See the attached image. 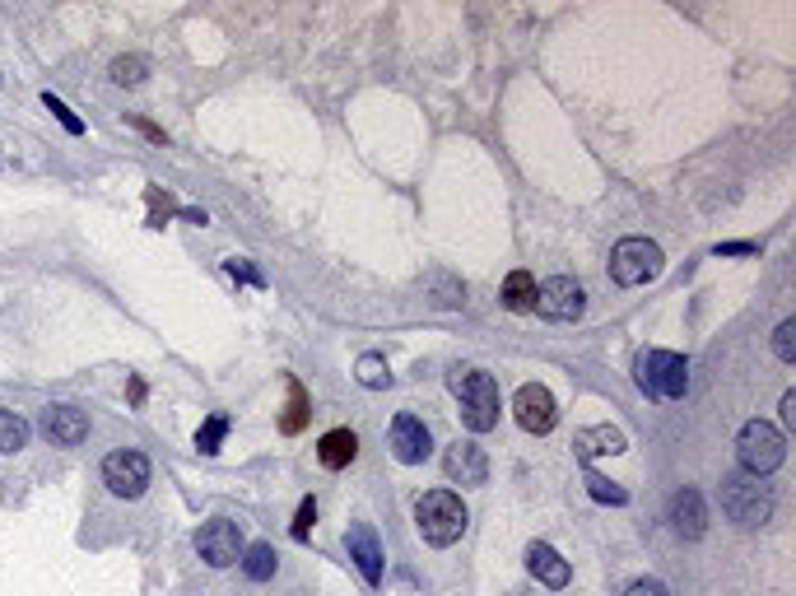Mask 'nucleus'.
<instances>
[{
  "label": "nucleus",
  "instance_id": "nucleus-11",
  "mask_svg": "<svg viewBox=\"0 0 796 596\" xmlns=\"http://www.w3.org/2000/svg\"><path fill=\"white\" fill-rule=\"evenodd\" d=\"M387 443H392V457L401 461V466H419V461H429V452H433L429 424L419 420V415H410V410L392 420V434H387Z\"/></svg>",
  "mask_w": 796,
  "mask_h": 596
},
{
  "label": "nucleus",
  "instance_id": "nucleus-31",
  "mask_svg": "<svg viewBox=\"0 0 796 596\" xmlns=\"http://www.w3.org/2000/svg\"><path fill=\"white\" fill-rule=\"evenodd\" d=\"M624 596H666V583H657V578H638V583L624 587Z\"/></svg>",
  "mask_w": 796,
  "mask_h": 596
},
{
  "label": "nucleus",
  "instance_id": "nucleus-2",
  "mask_svg": "<svg viewBox=\"0 0 796 596\" xmlns=\"http://www.w3.org/2000/svg\"><path fill=\"white\" fill-rule=\"evenodd\" d=\"M466 522H471V513H466V503H461L452 489H429V494H419L415 527H419V536H424V545L443 550V545L461 541Z\"/></svg>",
  "mask_w": 796,
  "mask_h": 596
},
{
  "label": "nucleus",
  "instance_id": "nucleus-3",
  "mask_svg": "<svg viewBox=\"0 0 796 596\" xmlns=\"http://www.w3.org/2000/svg\"><path fill=\"white\" fill-rule=\"evenodd\" d=\"M634 382L652 401H680L689 392V364L671 350H643L634 364Z\"/></svg>",
  "mask_w": 796,
  "mask_h": 596
},
{
  "label": "nucleus",
  "instance_id": "nucleus-26",
  "mask_svg": "<svg viewBox=\"0 0 796 596\" xmlns=\"http://www.w3.org/2000/svg\"><path fill=\"white\" fill-rule=\"evenodd\" d=\"M359 382H364V387H373V392H378V387H392L387 359H378V354H364V359H359Z\"/></svg>",
  "mask_w": 796,
  "mask_h": 596
},
{
  "label": "nucleus",
  "instance_id": "nucleus-33",
  "mask_svg": "<svg viewBox=\"0 0 796 596\" xmlns=\"http://www.w3.org/2000/svg\"><path fill=\"white\" fill-rule=\"evenodd\" d=\"M131 126H135V131H145L149 140H159V145H163V131H159L154 122H145V117H131Z\"/></svg>",
  "mask_w": 796,
  "mask_h": 596
},
{
  "label": "nucleus",
  "instance_id": "nucleus-25",
  "mask_svg": "<svg viewBox=\"0 0 796 596\" xmlns=\"http://www.w3.org/2000/svg\"><path fill=\"white\" fill-rule=\"evenodd\" d=\"M587 494H592L596 503H615V508H624V503H629V494H624L620 485H610L606 475H596L592 466H587Z\"/></svg>",
  "mask_w": 796,
  "mask_h": 596
},
{
  "label": "nucleus",
  "instance_id": "nucleus-34",
  "mask_svg": "<svg viewBox=\"0 0 796 596\" xmlns=\"http://www.w3.org/2000/svg\"><path fill=\"white\" fill-rule=\"evenodd\" d=\"M783 424H787V429L796 424V392H787V396H783Z\"/></svg>",
  "mask_w": 796,
  "mask_h": 596
},
{
  "label": "nucleus",
  "instance_id": "nucleus-1",
  "mask_svg": "<svg viewBox=\"0 0 796 596\" xmlns=\"http://www.w3.org/2000/svg\"><path fill=\"white\" fill-rule=\"evenodd\" d=\"M447 387L461 401V420L471 434H489L499 424V382L489 378L485 368H452Z\"/></svg>",
  "mask_w": 796,
  "mask_h": 596
},
{
  "label": "nucleus",
  "instance_id": "nucleus-30",
  "mask_svg": "<svg viewBox=\"0 0 796 596\" xmlns=\"http://www.w3.org/2000/svg\"><path fill=\"white\" fill-rule=\"evenodd\" d=\"M312 522H317V499H303L298 503V517H294V541H308Z\"/></svg>",
  "mask_w": 796,
  "mask_h": 596
},
{
  "label": "nucleus",
  "instance_id": "nucleus-15",
  "mask_svg": "<svg viewBox=\"0 0 796 596\" xmlns=\"http://www.w3.org/2000/svg\"><path fill=\"white\" fill-rule=\"evenodd\" d=\"M527 569H531V578H540V583L550 587V592H564L568 583H573V569H568V559L554 550V545H545V541H536L527 550Z\"/></svg>",
  "mask_w": 796,
  "mask_h": 596
},
{
  "label": "nucleus",
  "instance_id": "nucleus-20",
  "mask_svg": "<svg viewBox=\"0 0 796 596\" xmlns=\"http://www.w3.org/2000/svg\"><path fill=\"white\" fill-rule=\"evenodd\" d=\"M284 392H289V410H284L280 429L284 434H303V424H308V392H303L298 378H284Z\"/></svg>",
  "mask_w": 796,
  "mask_h": 596
},
{
  "label": "nucleus",
  "instance_id": "nucleus-8",
  "mask_svg": "<svg viewBox=\"0 0 796 596\" xmlns=\"http://www.w3.org/2000/svg\"><path fill=\"white\" fill-rule=\"evenodd\" d=\"M587 298H582V285L568 280V275H554L545 285H536V312L550 317V322H578Z\"/></svg>",
  "mask_w": 796,
  "mask_h": 596
},
{
  "label": "nucleus",
  "instance_id": "nucleus-12",
  "mask_svg": "<svg viewBox=\"0 0 796 596\" xmlns=\"http://www.w3.org/2000/svg\"><path fill=\"white\" fill-rule=\"evenodd\" d=\"M345 550H350V559L359 564L364 583L368 587H382V545H378V531L368 527V522H350V531H345Z\"/></svg>",
  "mask_w": 796,
  "mask_h": 596
},
{
  "label": "nucleus",
  "instance_id": "nucleus-19",
  "mask_svg": "<svg viewBox=\"0 0 796 596\" xmlns=\"http://www.w3.org/2000/svg\"><path fill=\"white\" fill-rule=\"evenodd\" d=\"M503 308L508 312H531L536 308V275L531 271H513L503 280Z\"/></svg>",
  "mask_w": 796,
  "mask_h": 596
},
{
  "label": "nucleus",
  "instance_id": "nucleus-10",
  "mask_svg": "<svg viewBox=\"0 0 796 596\" xmlns=\"http://www.w3.org/2000/svg\"><path fill=\"white\" fill-rule=\"evenodd\" d=\"M196 550H201V559L210 569H229V564L243 559V536H238L233 522L215 517V522H205V527L196 531Z\"/></svg>",
  "mask_w": 796,
  "mask_h": 596
},
{
  "label": "nucleus",
  "instance_id": "nucleus-7",
  "mask_svg": "<svg viewBox=\"0 0 796 596\" xmlns=\"http://www.w3.org/2000/svg\"><path fill=\"white\" fill-rule=\"evenodd\" d=\"M103 485L117 494V499H140L149 489V457L135 452V447H117L103 457Z\"/></svg>",
  "mask_w": 796,
  "mask_h": 596
},
{
  "label": "nucleus",
  "instance_id": "nucleus-24",
  "mask_svg": "<svg viewBox=\"0 0 796 596\" xmlns=\"http://www.w3.org/2000/svg\"><path fill=\"white\" fill-rule=\"evenodd\" d=\"M224 434H229V415H210V420L196 429V452H205V457H215L219 443H224Z\"/></svg>",
  "mask_w": 796,
  "mask_h": 596
},
{
  "label": "nucleus",
  "instance_id": "nucleus-13",
  "mask_svg": "<svg viewBox=\"0 0 796 596\" xmlns=\"http://www.w3.org/2000/svg\"><path fill=\"white\" fill-rule=\"evenodd\" d=\"M38 429L61 447H80L84 438H89V415L75 406H47L38 415Z\"/></svg>",
  "mask_w": 796,
  "mask_h": 596
},
{
  "label": "nucleus",
  "instance_id": "nucleus-28",
  "mask_svg": "<svg viewBox=\"0 0 796 596\" xmlns=\"http://www.w3.org/2000/svg\"><path fill=\"white\" fill-rule=\"evenodd\" d=\"M42 103H47V108L56 112V122L66 126L70 136H84V122H80V117H75V112H70V108H66V103H61V98H56V94H42Z\"/></svg>",
  "mask_w": 796,
  "mask_h": 596
},
{
  "label": "nucleus",
  "instance_id": "nucleus-18",
  "mask_svg": "<svg viewBox=\"0 0 796 596\" xmlns=\"http://www.w3.org/2000/svg\"><path fill=\"white\" fill-rule=\"evenodd\" d=\"M624 434L620 429H610V424H596V429H582L578 434V452L582 457H615V452H624Z\"/></svg>",
  "mask_w": 796,
  "mask_h": 596
},
{
  "label": "nucleus",
  "instance_id": "nucleus-27",
  "mask_svg": "<svg viewBox=\"0 0 796 596\" xmlns=\"http://www.w3.org/2000/svg\"><path fill=\"white\" fill-rule=\"evenodd\" d=\"M792 336H796V322H792V317H787V322L778 326V331H773V354H778L783 364H792V359H796V345H792Z\"/></svg>",
  "mask_w": 796,
  "mask_h": 596
},
{
  "label": "nucleus",
  "instance_id": "nucleus-14",
  "mask_svg": "<svg viewBox=\"0 0 796 596\" xmlns=\"http://www.w3.org/2000/svg\"><path fill=\"white\" fill-rule=\"evenodd\" d=\"M443 471H447V480H457V485H485V480H489V457H485V447L461 443V438H457V443L447 447Z\"/></svg>",
  "mask_w": 796,
  "mask_h": 596
},
{
  "label": "nucleus",
  "instance_id": "nucleus-5",
  "mask_svg": "<svg viewBox=\"0 0 796 596\" xmlns=\"http://www.w3.org/2000/svg\"><path fill=\"white\" fill-rule=\"evenodd\" d=\"M657 271H662V247L652 238H620L615 252H610V280L624 289L648 285Z\"/></svg>",
  "mask_w": 796,
  "mask_h": 596
},
{
  "label": "nucleus",
  "instance_id": "nucleus-4",
  "mask_svg": "<svg viewBox=\"0 0 796 596\" xmlns=\"http://www.w3.org/2000/svg\"><path fill=\"white\" fill-rule=\"evenodd\" d=\"M736 457H741L745 475L764 480V475H773L787 461V438L778 434L769 420H750L741 429V438H736Z\"/></svg>",
  "mask_w": 796,
  "mask_h": 596
},
{
  "label": "nucleus",
  "instance_id": "nucleus-29",
  "mask_svg": "<svg viewBox=\"0 0 796 596\" xmlns=\"http://www.w3.org/2000/svg\"><path fill=\"white\" fill-rule=\"evenodd\" d=\"M224 271H229V275H233V280H247V285H257V289H261V285H266V275H261V271H257V266H247V261H243V257H229V261H224Z\"/></svg>",
  "mask_w": 796,
  "mask_h": 596
},
{
  "label": "nucleus",
  "instance_id": "nucleus-16",
  "mask_svg": "<svg viewBox=\"0 0 796 596\" xmlns=\"http://www.w3.org/2000/svg\"><path fill=\"white\" fill-rule=\"evenodd\" d=\"M671 522L675 531L685 536V541H699L703 531H708V508H703V494L699 489H680L671 499Z\"/></svg>",
  "mask_w": 796,
  "mask_h": 596
},
{
  "label": "nucleus",
  "instance_id": "nucleus-23",
  "mask_svg": "<svg viewBox=\"0 0 796 596\" xmlns=\"http://www.w3.org/2000/svg\"><path fill=\"white\" fill-rule=\"evenodd\" d=\"M24 443H28V420L14 415V410H0V452L10 457V452H19Z\"/></svg>",
  "mask_w": 796,
  "mask_h": 596
},
{
  "label": "nucleus",
  "instance_id": "nucleus-32",
  "mask_svg": "<svg viewBox=\"0 0 796 596\" xmlns=\"http://www.w3.org/2000/svg\"><path fill=\"white\" fill-rule=\"evenodd\" d=\"M713 252H717V257H755L759 247L755 243H717Z\"/></svg>",
  "mask_w": 796,
  "mask_h": 596
},
{
  "label": "nucleus",
  "instance_id": "nucleus-22",
  "mask_svg": "<svg viewBox=\"0 0 796 596\" xmlns=\"http://www.w3.org/2000/svg\"><path fill=\"white\" fill-rule=\"evenodd\" d=\"M108 75H112V84H122V89H135V84H145L149 61H145V56H117V61L108 66Z\"/></svg>",
  "mask_w": 796,
  "mask_h": 596
},
{
  "label": "nucleus",
  "instance_id": "nucleus-6",
  "mask_svg": "<svg viewBox=\"0 0 796 596\" xmlns=\"http://www.w3.org/2000/svg\"><path fill=\"white\" fill-rule=\"evenodd\" d=\"M722 508H727L731 522H741V527H759V522H769L773 513V494L769 489H759L755 475H727L722 480Z\"/></svg>",
  "mask_w": 796,
  "mask_h": 596
},
{
  "label": "nucleus",
  "instance_id": "nucleus-21",
  "mask_svg": "<svg viewBox=\"0 0 796 596\" xmlns=\"http://www.w3.org/2000/svg\"><path fill=\"white\" fill-rule=\"evenodd\" d=\"M238 564H243V573H247V578H252V583H270V578H275V550H270L266 541L247 545V550H243V559H238Z\"/></svg>",
  "mask_w": 796,
  "mask_h": 596
},
{
  "label": "nucleus",
  "instance_id": "nucleus-17",
  "mask_svg": "<svg viewBox=\"0 0 796 596\" xmlns=\"http://www.w3.org/2000/svg\"><path fill=\"white\" fill-rule=\"evenodd\" d=\"M354 457H359V434L354 429H331L317 443V461H322L326 471H345Z\"/></svg>",
  "mask_w": 796,
  "mask_h": 596
},
{
  "label": "nucleus",
  "instance_id": "nucleus-9",
  "mask_svg": "<svg viewBox=\"0 0 796 596\" xmlns=\"http://www.w3.org/2000/svg\"><path fill=\"white\" fill-rule=\"evenodd\" d=\"M513 415H517V424H522L527 434H550L554 424H559V406H554V396H550L545 382H527V387H517Z\"/></svg>",
  "mask_w": 796,
  "mask_h": 596
}]
</instances>
